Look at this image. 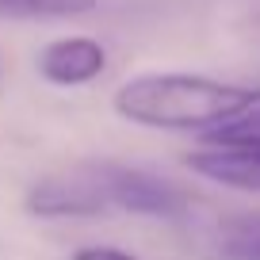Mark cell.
Returning <instances> with one entry per match:
<instances>
[{
  "instance_id": "obj_1",
  "label": "cell",
  "mask_w": 260,
  "mask_h": 260,
  "mask_svg": "<svg viewBox=\"0 0 260 260\" xmlns=\"http://www.w3.org/2000/svg\"><path fill=\"white\" fill-rule=\"evenodd\" d=\"M260 104V84L218 81L203 73H138L111 96L119 119L146 130L211 134Z\"/></svg>"
},
{
  "instance_id": "obj_2",
  "label": "cell",
  "mask_w": 260,
  "mask_h": 260,
  "mask_svg": "<svg viewBox=\"0 0 260 260\" xmlns=\"http://www.w3.org/2000/svg\"><path fill=\"white\" fill-rule=\"evenodd\" d=\"M84 169L100 184V191H104L111 211L142 214V218H184L187 207H191L184 187L157 176V172L134 169V165H119V161H92Z\"/></svg>"
},
{
  "instance_id": "obj_3",
  "label": "cell",
  "mask_w": 260,
  "mask_h": 260,
  "mask_svg": "<svg viewBox=\"0 0 260 260\" xmlns=\"http://www.w3.org/2000/svg\"><path fill=\"white\" fill-rule=\"evenodd\" d=\"M184 165L199 180H211L230 191L260 195V138L249 134H203V146L191 149Z\"/></svg>"
},
{
  "instance_id": "obj_4",
  "label": "cell",
  "mask_w": 260,
  "mask_h": 260,
  "mask_svg": "<svg viewBox=\"0 0 260 260\" xmlns=\"http://www.w3.org/2000/svg\"><path fill=\"white\" fill-rule=\"evenodd\" d=\"M23 207L35 218H96V214L111 211L88 169H73V172H57V176L39 180L23 195Z\"/></svg>"
},
{
  "instance_id": "obj_5",
  "label": "cell",
  "mask_w": 260,
  "mask_h": 260,
  "mask_svg": "<svg viewBox=\"0 0 260 260\" xmlns=\"http://www.w3.org/2000/svg\"><path fill=\"white\" fill-rule=\"evenodd\" d=\"M35 69L54 88H84L107 73V46L92 35H65L42 46Z\"/></svg>"
},
{
  "instance_id": "obj_6",
  "label": "cell",
  "mask_w": 260,
  "mask_h": 260,
  "mask_svg": "<svg viewBox=\"0 0 260 260\" xmlns=\"http://www.w3.org/2000/svg\"><path fill=\"white\" fill-rule=\"evenodd\" d=\"M100 0H0L4 19H73L96 12Z\"/></svg>"
},
{
  "instance_id": "obj_7",
  "label": "cell",
  "mask_w": 260,
  "mask_h": 260,
  "mask_svg": "<svg viewBox=\"0 0 260 260\" xmlns=\"http://www.w3.org/2000/svg\"><path fill=\"white\" fill-rule=\"evenodd\" d=\"M222 256L260 260V218H234L222 226Z\"/></svg>"
},
{
  "instance_id": "obj_8",
  "label": "cell",
  "mask_w": 260,
  "mask_h": 260,
  "mask_svg": "<svg viewBox=\"0 0 260 260\" xmlns=\"http://www.w3.org/2000/svg\"><path fill=\"white\" fill-rule=\"evenodd\" d=\"M211 134H249V138H260V104L249 107L245 115H237L234 122H226V126L211 130Z\"/></svg>"
},
{
  "instance_id": "obj_9",
  "label": "cell",
  "mask_w": 260,
  "mask_h": 260,
  "mask_svg": "<svg viewBox=\"0 0 260 260\" xmlns=\"http://www.w3.org/2000/svg\"><path fill=\"white\" fill-rule=\"evenodd\" d=\"M73 260H142L126 249H115V245H81L73 252Z\"/></svg>"
}]
</instances>
